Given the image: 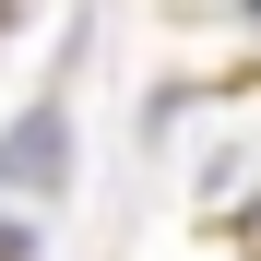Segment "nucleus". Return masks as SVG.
<instances>
[{"label": "nucleus", "instance_id": "obj_1", "mask_svg": "<svg viewBox=\"0 0 261 261\" xmlns=\"http://www.w3.org/2000/svg\"><path fill=\"white\" fill-rule=\"evenodd\" d=\"M71 178V130L48 119V107H36L24 130H12V143H0V190H60Z\"/></svg>", "mask_w": 261, "mask_h": 261}]
</instances>
